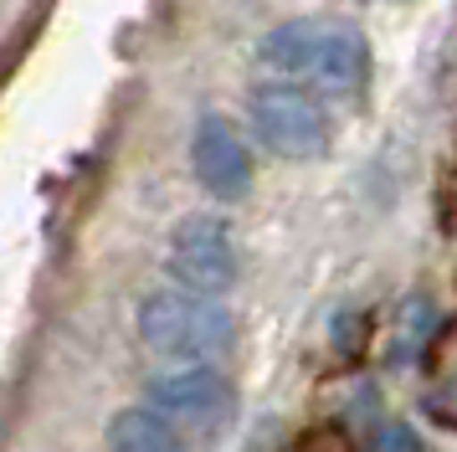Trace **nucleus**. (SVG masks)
I'll return each instance as SVG.
<instances>
[{
	"instance_id": "20e7f679",
	"label": "nucleus",
	"mask_w": 457,
	"mask_h": 452,
	"mask_svg": "<svg viewBox=\"0 0 457 452\" xmlns=\"http://www.w3.org/2000/svg\"><path fill=\"white\" fill-rule=\"evenodd\" d=\"M170 278L190 293H211L221 298L227 288H237V242L221 216H186L170 231Z\"/></svg>"
},
{
	"instance_id": "39448f33",
	"label": "nucleus",
	"mask_w": 457,
	"mask_h": 452,
	"mask_svg": "<svg viewBox=\"0 0 457 452\" xmlns=\"http://www.w3.org/2000/svg\"><path fill=\"white\" fill-rule=\"evenodd\" d=\"M190 164H195V180L206 185V196L216 201H242L252 190V155L242 134L231 129V119L221 113H201L195 134H190Z\"/></svg>"
},
{
	"instance_id": "f257e3e1",
	"label": "nucleus",
	"mask_w": 457,
	"mask_h": 452,
	"mask_svg": "<svg viewBox=\"0 0 457 452\" xmlns=\"http://www.w3.org/2000/svg\"><path fill=\"white\" fill-rule=\"evenodd\" d=\"M139 339L154 355L186 360V365H211L237 345V319L221 298L190 293V288H160L139 304Z\"/></svg>"
},
{
	"instance_id": "1a4fd4ad",
	"label": "nucleus",
	"mask_w": 457,
	"mask_h": 452,
	"mask_svg": "<svg viewBox=\"0 0 457 452\" xmlns=\"http://www.w3.org/2000/svg\"><path fill=\"white\" fill-rule=\"evenodd\" d=\"M370 452H421V437H416L406 422H386V427L370 437Z\"/></svg>"
},
{
	"instance_id": "0eeeda50",
	"label": "nucleus",
	"mask_w": 457,
	"mask_h": 452,
	"mask_svg": "<svg viewBox=\"0 0 457 452\" xmlns=\"http://www.w3.org/2000/svg\"><path fill=\"white\" fill-rule=\"evenodd\" d=\"M108 452H186L180 427L154 406H129L108 422Z\"/></svg>"
},
{
	"instance_id": "423d86ee",
	"label": "nucleus",
	"mask_w": 457,
	"mask_h": 452,
	"mask_svg": "<svg viewBox=\"0 0 457 452\" xmlns=\"http://www.w3.org/2000/svg\"><path fill=\"white\" fill-rule=\"evenodd\" d=\"M309 72L324 82L329 93L354 98V93L365 88V78H370V46H365V37H360L354 26H345V21H324V31H319V52H313Z\"/></svg>"
},
{
	"instance_id": "f03ea898",
	"label": "nucleus",
	"mask_w": 457,
	"mask_h": 452,
	"mask_svg": "<svg viewBox=\"0 0 457 452\" xmlns=\"http://www.w3.org/2000/svg\"><path fill=\"white\" fill-rule=\"evenodd\" d=\"M247 113H252L257 139L268 144L278 160H319L329 149V113H324V103L288 78L252 88Z\"/></svg>"
},
{
	"instance_id": "7ed1b4c3",
	"label": "nucleus",
	"mask_w": 457,
	"mask_h": 452,
	"mask_svg": "<svg viewBox=\"0 0 457 452\" xmlns=\"http://www.w3.org/2000/svg\"><path fill=\"white\" fill-rule=\"evenodd\" d=\"M149 406L160 416H170L180 431L216 437L237 416V390H231V381L221 370L186 365V370H165V375L149 381Z\"/></svg>"
},
{
	"instance_id": "6e6552de",
	"label": "nucleus",
	"mask_w": 457,
	"mask_h": 452,
	"mask_svg": "<svg viewBox=\"0 0 457 452\" xmlns=\"http://www.w3.org/2000/svg\"><path fill=\"white\" fill-rule=\"evenodd\" d=\"M319 31L324 21H283L262 37V62L278 67V72H309L313 67V52H319Z\"/></svg>"
}]
</instances>
